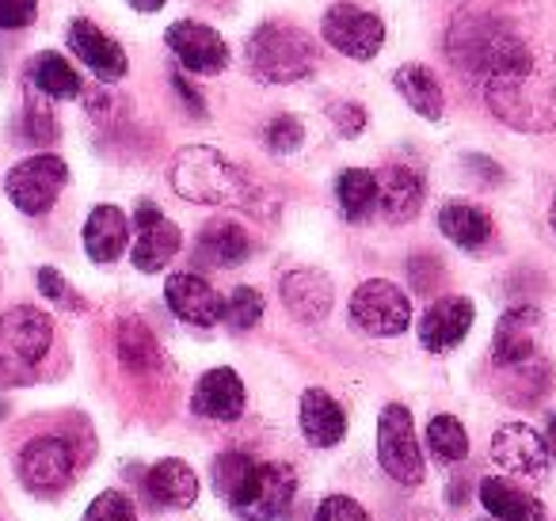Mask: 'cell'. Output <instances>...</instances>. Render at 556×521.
I'll list each match as a JSON object with an SVG mask.
<instances>
[{"label": "cell", "mask_w": 556, "mask_h": 521, "mask_svg": "<svg viewBox=\"0 0 556 521\" xmlns=\"http://www.w3.org/2000/svg\"><path fill=\"white\" fill-rule=\"evenodd\" d=\"M450 62L480 85H510L530 80L556 65V54H545L533 42V31L518 20V4L503 0H472L454 16L446 31Z\"/></svg>", "instance_id": "cell-1"}, {"label": "cell", "mask_w": 556, "mask_h": 521, "mask_svg": "<svg viewBox=\"0 0 556 521\" xmlns=\"http://www.w3.org/2000/svg\"><path fill=\"white\" fill-rule=\"evenodd\" d=\"M214 487L240 521H275L294 503L298 475L287 465H260L248 453H222L214 460Z\"/></svg>", "instance_id": "cell-2"}, {"label": "cell", "mask_w": 556, "mask_h": 521, "mask_svg": "<svg viewBox=\"0 0 556 521\" xmlns=\"http://www.w3.org/2000/svg\"><path fill=\"white\" fill-rule=\"evenodd\" d=\"M172 191L199 206H252V179L214 145H187L172 161Z\"/></svg>", "instance_id": "cell-3"}, {"label": "cell", "mask_w": 556, "mask_h": 521, "mask_svg": "<svg viewBox=\"0 0 556 521\" xmlns=\"http://www.w3.org/2000/svg\"><path fill=\"white\" fill-rule=\"evenodd\" d=\"M317 62L313 35L294 24H260L248 39V69L263 85H298L317 69Z\"/></svg>", "instance_id": "cell-4"}, {"label": "cell", "mask_w": 556, "mask_h": 521, "mask_svg": "<svg viewBox=\"0 0 556 521\" xmlns=\"http://www.w3.org/2000/svg\"><path fill=\"white\" fill-rule=\"evenodd\" d=\"M54 343V320L42 308L20 305L0 316V384H27Z\"/></svg>", "instance_id": "cell-5"}, {"label": "cell", "mask_w": 556, "mask_h": 521, "mask_svg": "<svg viewBox=\"0 0 556 521\" xmlns=\"http://www.w3.org/2000/svg\"><path fill=\"white\" fill-rule=\"evenodd\" d=\"M65 179H70V168H65L62 156L54 153H39L20 161L16 168L4 176V191H9L12 206L27 217H42L62 194Z\"/></svg>", "instance_id": "cell-6"}, {"label": "cell", "mask_w": 556, "mask_h": 521, "mask_svg": "<svg viewBox=\"0 0 556 521\" xmlns=\"http://www.w3.org/2000/svg\"><path fill=\"white\" fill-rule=\"evenodd\" d=\"M351 320L374 339L404 335L412 323V301L401 293V285L386 282V278H370L351 293Z\"/></svg>", "instance_id": "cell-7"}, {"label": "cell", "mask_w": 556, "mask_h": 521, "mask_svg": "<svg viewBox=\"0 0 556 521\" xmlns=\"http://www.w3.org/2000/svg\"><path fill=\"white\" fill-rule=\"evenodd\" d=\"M320 35L332 50H340L351 62H374L386 47V24L374 12L358 9V4H332L320 20Z\"/></svg>", "instance_id": "cell-8"}, {"label": "cell", "mask_w": 556, "mask_h": 521, "mask_svg": "<svg viewBox=\"0 0 556 521\" xmlns=\"http://www.w3.org/2000/svg\"><path fill=\"white\" fill-rule=\"evenodd\" d=\"M378 460L396 483L416 487L424 480V453L416 442L412 411L404 404H389L378 419Z\"/></svg>", "instance_id": "cell-9"}, {"label": "cell", "mask_w": 556, "mask_h": 521, "mask_svg": "<svg viewBox=\"0 0 556 521\" xmlns=\"http://www.w3.org/2000/svg\"><path fill=\"white\" fill-rule=\"evenodd\" d=\"M134 229H138V237H134L130 259L141 275H156V270H164L172 259H176L179 247H184V232H179V225L168 221V217H164L156 206H149V202H141L138 214H134Z\"/></svg>", "instance_id": "cell-10"}, {"label": "cell", "mask_w": 556, "mask_h": 521, "mask_svg": "<svg viewBox=\"0 0 556 521\" xmlns=\"http://www.w3.org/2000/svg\"><path fill=\"white\" fill-rule=\"evenodd\" d=\"M73 468H77V457L65 437H35L20 453V480L42 495L62 491L73 480Z\"/></svg>", "instance_id": "cell-11"}, {"label": "cell", "mask_w": 556, "mask_h": 521, "mask_svg": "<svg viewBox=\"0 0 556 521\" xmlns=\"http://www.w3.org/2000/svg\"><path fill=\"white\" fill-rule=\"evenodd\" d=\"M164 42H168V50L187 73H206L210 77V73H222L229 65V47H225L222 35L206 24H194V20L172 24Z\"/></svg>", "instance_id": "cell-12"}, {"label": "cell", "mask_w": 556, "mask_h": 521, "mask_svg": "<svg viewBox=\"0 0 556 521\" xmlns=\"http://www.w3.org/2000/svg\"><path fill=\"white\" fill-rule=\"evenodd\" d=\"M492 460L503 468V472L515 475H530V480H541L548 468V445L545 437L538 434L526 422H507V427L495 430L492 437Z\"/></svg>", "instance_id": "cell-13"}, {"label": "cell", "mask_w": 556, "mask_h": 521, "mask_svg": "<svg viewBox=\"0 0 556 521\" xmlns=\"http://www.w3.org/2000/svg\"><path fill=\"white\" fill-rule=\"evenodd\" d=\"M244 381L237 377V369L217 366L206 369L194 384L191 411L199 419H217V422H237L244 415Z\"/></svg>", "instance_id": "cell-14"}, {"label": "cell", "mask_w": 556, "mask_h": 521, "mask_svg": "<svg viewBox=\"0 0 556 521\" xmlns=\"http://www.w3.org/2000/svg\"><path fill=\"white\" fill-rule=\"evenodd\" d=\"M282 305L294 320L302 323H320L328 313H332V301H336V290H332V278L317 267H302V270H290L282 275Z\"/></svg>", "instance_id": "cell-15"}, {"label": "cell", "mask_w": 556, "mask_h": 521, "mask_svg": "<svg viewBox=\"0 0 556 521\" xmlns=\"http://www.w3.org/2000/svg\"><path fill=\"white\" fill-rule=\"evenodd\" d=\"M472 320H477V308L469 297H442L419 320V343L431 354H446L469 335Z\"/></svg>", "instance_id": "cell-16"}, {"label": "cell", "mask_w": 556, "mask_h": 521, "mask_svg": "<svg viewBox=\"0 0 556 521\" xmlns=\"http://www.w3.org/2000/svg\"><path fill=\"white\" fill-rule=\"evenodd\" d=\"M164 301H168V308L179 320L194 323V328H214L225 308V301L217 297L214 285L202 275H187V270L184 275H172L168 282H164Z\"/></svg>", "instance_id": "cell-17"}, {"label": "cell", "mask_w": 556, "mask_h": 521, "mask_svg": "<svg viewBox=\"0 0 556 521\" xmlns=\"http://www.w3.org/2000/svg\"><path fill=\"white\" fill-rule=\"evenodd\" d=\"M541 339V313L538 308H507L495 323L492 335V358L495 366H518V361L538 354Z\"/></svg>", "instance_id": "cell-18"}, {"label": "cell", "mask_w": 556, "mask_h": 521, "mask_svg": "<svg viewBox=\"0 0 556 521\" xmlns=\"http://www.w3.org/2000/svg\"><path fill=\"white\" fill-rule=\"evenodd\" d=\"M70 50L103 80H123L126 69H130L123 47L111 35H103L96 24H88V20H73L70 24Z\"/></svg>", "instance_id": "cell-19"}, {"label": "cell", "mask_w": 556, "mask_h": 521, "mask_svg": "<svg viewBox=\"0 0 556 521\" xmlns=\"http://www.w3.org/2000/svg\"><path fill=\"white\" fill-rule=\"evenodd\" d=\"M424 206V179L404 164H393L378 176V209L389 225L412 221Z\"/></svg>", "instance_id": "cell-20"}, {"label": "cell", "mask_w": 556, "mask_h": 521, "mask_svg": "<svg viewBox=\"0 0 556 521\" xmlns=\"http://www.w3.org/2000/svg\"><path fill=\"white\" fill-rule=\"evenodd\" d=\"M298 422H302V434L309 437V445H317V449H332L348 434V415L325 389H305Z\"/></svg>", "instance_id": "cell-21"}, {"label": "cell", "mask_w": 556, "mask_h": 521, "mask_svg": "<svg viewBox=\"0 0 556 521\" xmlns=\"http://www.w3.org/2000/svg\"><path fill=\"white\" fill-rule=\"evenodd\" d=\"M146 491L156 506H172V510H184V506L199 503V475L191 472V465L168 457L156 460L146 472Z\"/></svg>", "instance_id": "cell-22"}, {"label": "cell", "mask_w": 556, "mask_h": 521, "mask_svg": "<svg viewBox=\"0 0 556 521\" xmlns=\"http://www.w3.org/2000/svg\"><path fill=\"white\" fill-rule=\"evenodd\" d=\"M130 221L118 206H96L85 221V252L92 263H115L126 252Z\"/></svg>", "instance_id": "cell-23"}, {"label": "cell", "mask_w": 556, "mask_h": 521, "mask_svg": "<svg viewBox=\"0 0 556 521\" xmlns=\"http://www.w3.org/2000/svg\"><path fill=\"white\" fill-rule=\"evenodd\" d=\"M480 503H484V510L500 521H541L545 518V506H541L533 495H526L518 483L503 480V475L480 480Z\"/></svg>", "instance_id": "cell-24"}, {"label": "cell", "mask_w": 556, "mask_h": 521, "mask_svg": "<svg viewBox=\"0 0 556 521\" xmlns=\"http://www.w3.org/2000/svg\"><path fill=\"white\" fill-rule=\"evenodd\" d=\"M194 255H199L202 263H210V267L229 270V267H240V263L252 255V240H248V232L240 229L237 221H210L206 229H202Z\"/></svg>", "instance_id": "cell-25"}, {"label": "cell", "mask_w": 556, "mask_h": 521, "mask_svg": "<svg viewBox=\"0 0 556 521\" xmlns=\"http://www.w3.org/2000/svg\"><path fill=\"white\" fill-rule=\"evenodd\" d=\"M439 229L450 244L465 247V252H480L492 240V217L472 202H446L439 214Z\"/></svg>", "instance_id": "cell-26"}, {"label": "cell", "mask_w": 556, "mask_h": 521, "mask_svg": "<svg viewBox=\"0 0 556 521\" xmlns=\"http://www.w3.org/2000/svg\"><path fill=\"white\" fill-rule=\"evenodd\" d=\"M393 85H396V92L404 96V103H408L419 118H431V123H439L442 111H446V96H442L439 77H434L427 65H404V69H396Z\"/></svg>", "instance_id": "cell-27"}, {"label": "cell", "mask_w": 556, "mask_h": 521, "mask_svg": "<svg viewBox=\"0 0 556 521\" xmlns=\"http://www.w3.org/2000/svg\"><path fill=\"white\" fill-rule=\"evenodd\" d=\"M336 199L348 221H366L378 206V176L366 168H348L336 179Z\"/></svg>", "instance_id": "cell-28"}, {"label": "cell", "mask_w": 556, "mask_h": 521, "mask_svg": "<svg viewBox=\"0 0 556 521\" xmlns=\"http://www.w3.org/2000/svg\"><path fill=\"white\" fill-rule=\"evenodd\" d=\"M31 85L42 96H50V100H77L80 96L77 69L62 54H54V50H47V54H39L31 62Z\"/></svg>", "instance_id": "cell-29"}, {"label": "cell", "mask_w": 556, "mask_h": 521, "mask_svg": "<svg viewBox=\"0 0 556 521\" xmlns=\"http://www.w3.org/2000/svg\"><path fill=\"white\" fill-rule=\"evenodd\" d=\"M427 445H431L434 457L446 460V465H457V460L469 457V434H465V427L454 415H434V419L427 422Z\"/></svg>", "instance_id": "cell-30"}, {"label": "cell", "mask_w": 556, "mask_h": 521, "mask_svg": "<svg viewBox=\"0 0 556 521\" xmlns=\"http://www.w3.org/2000/svg\"><path fill=\"white\" fill-rule=\"evenodd\" d=\"M503 369H515V381H510V392L507 399H515V404H533V399H541L548 392V384H553V366H548L541 354H533V358L518 361V366H503Z\"/></svg>", "instance_id": "cell-31"}, {"label": "cell", "mask_w": 556, "mask_h": 521, "mask_svg": "<svg viewBox=\"0 0 556 521\" xmlns=\"http://www.w3.org/2000/svg\"><path fill=\"white\" fill-rule=\"evenodd\" d=\"M118 354H123V361L130 369H149L161 361V346L149 335L146 323H138V320L123 323V331H118Z\"/></svg>", "instance_id": "cell-32"}, {"label": "cell", "mask_w": 556, "mask_h": 521, "mask_svg": "<svg viewBox=\"0 0 556 521\" xmlns=\"http://www.w3.org/2000/svg\"><path fill=\"white\" fill-rule=\"evenodd\" d=\"M222 320L229 323L232 331H252L255 323L263 320L260 290H252V285H240V290H232V297L225 301V308H222Z\"/></svg>", "instance_id": "cell-33"}, {"label": "cell", "mask_w": 556, "mask_h": 521, "mask_svg": "<svg viewBox=\"0 0 556 521\" xmlns=\"http://www.w3.org/2000/svg\"><path fill=\"white\" fill-rule=\"evenodd\" d=\"M263 141H267L270 153H298V149H302V141H305L302 118H294V115L270 118V126H267V134H263Z\"/></svg>", "instance_id": "cell-34"}, {"label": "cell", "mask_w": 556, "mask_h": 521, "mask_svg": "<svg viewBox=\"0 0 556 521\" xmlns=\"http://www.w3.org/2000/svg\"><path fill=\"white\" fill-rule=\"evenodd\" d=\"M20 134H24V141H31V145H50V141L58 138V123L47 103H35V100L27 103L24 118H20Z\"/></svg>", "instance_id": "cell-35"}, {"label": "cell", "mask_w": 556, "mask_h": 521, "mask_svg": "<svg viewBox=\"0 0 556 521\" xmlns=\"http://www.w3.org/2000/svg\"><path fill=\"white\" fill-rule=\"evenodd\" d=\"M39 290H42V297H50L54 305H62V308H70V313H85V297H80L77 290H73V282L65 275H58L54 267H39Z\"/></svg>", "instance_id": "cell-36"}, {"label": "cell", "mask_w": 556, "mask_h": 521, "mask_svg": "<svg viewBox=\"0 0 556 521\" xmlns=\"http://www.w3.org/2000/svg\"><path fill=\"white\" fill-rule=\"evenodd\" d=\"M85 521H138V513H134V503L123 491H103L85 510Z\"/></svg>", "instance_id": "cell-37"}, {"label": "cell", "mask_w": 556, "mask_h": 521, "mask_svg": "<svg viewBox=\"0 0 556 521\" xmlns=\"http://www.w3.org/2000/svg\"><path fill=\"white\" fill-rule=\"evenodd\" d=\"M328 123L340 130V138H358V134L366 130V123H370V115H366L363 103L336 100V103H328Z\"/></svg>", "instance_id": "cell-38"}, {"label": "cell", "mask_w": 556, "mask_h": 521, "mask_svg": "<svg viewBox=\"0 0 556 521\" xmlns=\"http://www.w3.org/2000/svg\"><path fill=\"white\" fill-rule=\"evenodd\" d=\"M39 16V0H0V31H24Z\"/></svg>", "instance_id": "cell-39"}, {"label": "cell", "mask_w": 556, "mask_h": 521, "mask_svg": "<svg viewBox=\"0 0 556 521\" xmlns=\"http://www.w3.org/2000/svg\"><path fill=\"white\" fill-rule=\"evenodd\" d=\"M317 521H370V513L351 495H328L317 510Z\"/></svg>", "instance_id": "cell-40"}, {"label": "cell", "mask_w": 556, "mask_h": 521, "mask_svg": "<svg viewBox=\"0 0 556 521\" xmlns=\"http://www.w3.org/2000/svg\"><path fill=\"white\" fill-rule=\"evenodd\" d=\"M172 85H176V92L184 96V103H191L194 118H206V103H202V100H199V92H194V88L187 85V80H184V73H176V77H172Z\"/></svg>", "instance_id": "cell-41"}, {"label": "cell", "mask_w": 556, "mask_h": 521, "mask_svg": "<svg viewBox=\"0 0 556 521\" xmlns=\"http://www.w3.org/2000/svg\"><path fill=\"white\" fill-rule=\"evenodd\" d=\"M126 4H130L134 12H161L168 0H126Z\"/></svg>", "instance_id": "cell-42"}, {"label": "cell", "mask_w": 556, "mask_h": 521, "mask_svg": "<svg viewBox=\"0 0 556 521\" xmlns=\"http://www.w3.org/2000/svg\"><path fill=\"white\" fill-rule=\"evenodd\" d=\"M545 445H548V457L556 460V415L548 419V427H545Z\"/></svg>", "instance_id": "cell-43"}, {"label": "cell", "mask_w": 556, "mask_h": 521, "mask_svg": "<svg viewBox=\"0 0 556 521\" xmlns=\"http://www.w3.org/2000/svg\"><path fill=\"white\" fill-rule=\"evenodd\" d=\"M548 221H553V232H556V194H553V206H548Z\"/></svg>", "instance_id": "cell-44"}, {"label": "cell", "mask_w": 556, "mask_h": 521, "mask_svg": "<svg viewBox=\"0 0 556 521\" xmlns=\"http://www.w3.org/2000/svg\"><path fill=\"white\" fill-rule=\"evenodd\" d=\"M480 521H500V518H492V513H488V518H480Z\"/></svg>", "instance_id": "cell-45"}]
</instances>
